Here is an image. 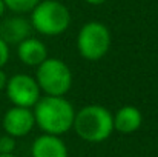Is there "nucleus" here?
Listing matches in <instances>:
<instances>
[{
  "instance_id": "1",
  "label": "nucleus",
  "mask_w": 158,
  "mask_h": 157,
  "mask_svg": "<svg viewBox=\"0 0 158 157\" xmlns=\"http://www.w3.org/2000/svg\"><path fill=\"white\" fill-rule=\"evenodd\" d=\"M35 125L45 133L52 136L66 134L74 123L75 109L69 100L64 97L45 96L40 97L39 102L32 108Z\"/></svg>"
},
{
  "instance_id": "2",
  "label": "nucleus",
  "mask_w": 158,
  "mask_h": 157,
  "mask_svg": "<svg viewBox=\"0 0 158 157\" xmlns=\"http://www.w3.org/2000/svg\"><path fill=\"white\" fill-rule=\"evenodd\" d=\"M72 128L77 136L91 143H100L110 137L114 119L110 111L102 105H86L75 112Z\"/></svg>"
},
{
  "instance_id": "3",
  "label": "nucleus",
  "mask_w": 158,
  "mask_h": 157,
  "mask_svg": "<svg viewBox=\"0 0 158 157\" xmlns=\"http://www.w3.org/2000/svg\"><path fill=\"white\" fill-rule=\"evenodd\" d=\"M29 23L32 29L43 36H60L71 25V12L57 0H40L31 11Z\"/></svg>"
},
{
  "instance_id": "4",
  "label": "nucleus",
  "mask_w": 158,
  "mask_h": 157,
  "mask_svg": "<svg viewBox=\"0 0 158 157\" xmlns=\"http://www.w3.org/2000/svg\"><path fill=\"white\" fill-rule=\"evenodd\" d=\"M35 82L46 96L64 97L72 86V72L69 66L55 57H48L37 66Z\"/></svg>"
},
{
  "instance_id": "5",
  "label": "nucleus",
  "mask_w": 158,
  "mask_h": 157,
  "mask_svg": "<svg viewBox=\"0 0 158 157\" xmlns=\"http://www.w3.org/2000/svg\"><path fill=\"white\" fill-rule=\"evenodd\" d=\"M112 43L110 31L102 22H88L81 26L77 36V50L80 55L89 62L103 59Z\"/></svg>"
},
{
  "instance_id": "6",
  "label": "nucleus",
  "mask_w": 158,
  "mask_h": 157,
  "mask_svg": "<svg viewBox=\"0 0 158 157\" xmlns=\"http://www.w3.org/2000/svg\"><path fill=\"white\" fill-rule=\"evenodd\" d=\"M5 89L12 106L20 108H34L42 93L35 79L28 74H15L9 77Z\"/></svg>"
},
{
  "instance_id": "7",
  "label": "nucleus",
  "mask_w": 158,
  "mask_h": 157,
  "mask_svg": "<svg viewBox=\"0 0 158 157\" xmlns=\"http://www.w3.org/2000/svg\"><path fill=\"white\" fill-rule=\"evenodd\" d=\"M2 126H3V131L14 139L28 136L35 126L32 109L20 108V106L9 108L2 119Z\"/></svg>"
},
{
  "instance_id": "8",
  "label": "nucleus",
  "mask_w": 158,
  "mask_h": 157,
  "mask_svg": "<svg viewBox=\"0 0 158 157\" xmlns=\"http://www.w3.org/2000/svg\"><path fill=\"white\" fill-rule=\"evenodd\" d=\"M31 23L25 17L14 15L9 19H5L0 23V39L9 46V45H19L25 39L31 37Z\"/></svg>"
},
{
  "instance_id": "9",
  "label": "nucleus",
  "mask_w": 158,
  "mask_h": 157,
  "mask_svg": "<svg viewBox=\"0 0 158 157\" xmlns=\"http://www.w3.org/2000/svg\"><path fill=\"white\" fill-rule=\"evenodd\" d=\"M112 119H114V129H117L120 134H132L138 131L140 126L143 125L141 111L132 105L121 106L115 112V116H112Z\"/></svg>"
},
{
  "instance_id": "10",
  "label": "nucleus",
  "mask_w": 158,
  "mask_h": 157,
  "mask_svg": "<svg viewBox=\"0 0 158 157\" xmlns=\"http://www.w3.org/2000/svg\"><path fill=\"white\" fill-rule=\"evenodd\" d=\"M32 157H68V148L64 142L52 134H42L39 136L32 146H31Z\"/></svg>"
},
{
  "instance_id": "11",
  "label": "nucleus",
  "mask_w": 158,
  "mask_h": 157,
  "mask_svg": "<svg viewBox=\"0 0 158 157\" xmlns=\"http://www.w3.org/2000/svg\"><path fill=\"white\" fill-rule=\"evenodd\" d=\"M17 55L22 63L28 66H39L48 59V50L42 40L35 37H28L17 45Z\"/></svg>"
},
{
  "instance_id": "12",
  "label": "nucleus",
  "mask_w": 158,
  "mask_h": 157,
  "mask_svg": "<svg viewBox=\"0 0 158 157\" xmlns=\"http://www.w3.org/2000/svg\"><path fill=\"white\" fill-rule=\"evenodd\" d=\"M40 0H3L5 8H8L9 11L15 12V14H25V12H31L37 3Z\"/></svg>"
},
{
  "instance_id": "13",
  "label": "nucleus",
  "mask_w": 158,
  "mask_h": 157,
  "mask_svg": "<svg viewBox=\"0 0 158 157\" xmlns=\"http://www.w3.org/2000/svg\"><path fill=\"white\" fill-rule=\"evenodd\" d=\"M15 150V139L5 134L0 137V154H14Z\"/></svg>"
},
{
  "instance_id": "14",
  "label": "nucleus",
  "mask_w": 158,
  "mask_h": 157,
  "mask_svg": "<svg viewBox=\"0 0 158 157\" xmlns=\"http://www.w3.org/2000/svg\"><path fill=\"white\" fill-rule=\"evenodd\" d=\"M9 60V46L0 39V68H3Z\"/></svg>"
},
{
  "instance_id": "15",
  "label": "nucleus",
  "mask_w": 158,
  "mask_h": 157,
  "mask_svg": "<svg viewBox=\"0 0 158 157\" xmlns=\"http://www.w3.org/2000/svg\"><path fill=\"white\" fill-rule=\"evenodd\" d=\"M6 82H8V76L5 74L3 68H0V91H2V89H5V86H6Z\"/></svg>"
},
{
  "instance_id": "16",
  "label": "nucleus",
  "mask_w": 158,
  "mask_h": 157,
  "mask_svg": "<svg viewBox=\"0 0 158 157\" xmlns=\"http://www.w3.org/2000/svg\"><path fill=\"white\" fill-rule=\"evenodd\" d=\"M86 3H89V5H103L106 3L107 0H85Z\"/></svg>"
},
{
  "instance_id": "17",
  "label": "nucleus",
  "mask_w": 158,
  "mask_h": 157,
  "mask_svg": "<svg viewBox=\"0 0 158 157\" xmlns=\"http://www.w3.org/2000/svg\"><path fill=\"white\" fill-rule=\"evenodd\" d=\"M5 9H6V8H5V3H3V0H0V17L3 15V12H5Z\"/></svg>"
},
{
  "instance_id": "18",
  "label": "nucleus",
  "mask_w": 158,
  "mask_h": 157,
  "mask_svg": "<svg viewBox=\"0 0 158 157\" xmlns=\"http://www.w3.org/2000/svg\"><path fill=\"white\" fill-rule=\"evenodd\" d=\"M0 157H15L14 154H0Z\"/></svg>"
}]
</instances>
